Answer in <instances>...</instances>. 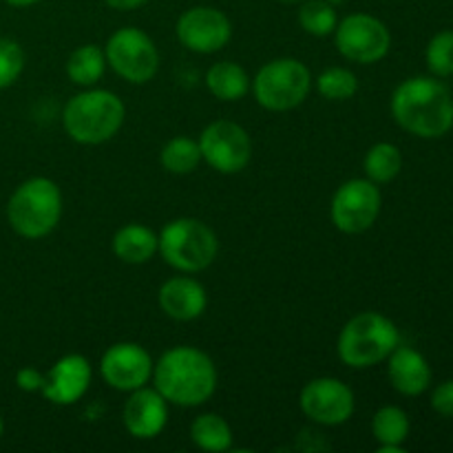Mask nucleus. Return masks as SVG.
<instances>
[{
    "label": "nucleus",
    "mask_w": 453,
    "mask_h": 453,
    "mask_svg": "<svg viewBox=\"0 0 453 453\" xmlns=\"http://www.w3.org/2000/svg\"><path fill=\"white\" fill-rule=\"evenodd\" d=\"M150 380L168 405L199 407L215 394L217 367L199 348L177 345L159 357Z\"/></svg>",
    "instance_id": "nucleus-1"
},
{
    "label": "nucleus",
    "mask_w": 453,
    "mask_h": 453,
    "mask_svg": "<svg viewBox=\"0 0 453 453\" xmlns=\"http://www.w3.org/2000/svg\"><path fill=\"white\" fill-rule=\"evenodd\" d=\"M392 115L401 128L416 137H442L453 127L449 88L434 78H410L392 96Z\"/></svg>",
    "instance_id": "nucleus-2"
},
{
    "label": "nucleus",
    "mask_w": 453,
    "mask_h": 453,
    "mask_svg": "<svg viewBox=\"0 0 453 453\" xmlns=\"http://www.w3.org/2000/svg\"><path fill=\"white\" fill-rule=\"evenodd\" d=\"M127 109L124 102L106 88H84L71 97L62 113L66 135L78 144L97 146L118 135Z\"/></svg>",
    "instance_id": "nucleus-3"
},
{
    "label": "nucleus",
    "mask_w": 453,
    "mask_h": 453,
    "mask_svg": "<svg viewBox=\"0 0 453 453\" xmlns=\"http://www.w3.org/2000/svg\"><path fill=\"white\" fill-rule=\"evenodd\" d=\"M62 217V193L49 177L22 181L7 202V221L22 239H42L56 230Z\"/></svg>",
    "instance_id": "nucleus-4"
},
{
    "label": "nucleus",
    "mask_w": 453,
    "mask_h": 453,
    "mask_svg": "<svg viewBox=\"0 0 453 453\" xmlns=\"http://www.w3.org/2000/svg\"><path fill=\"white\" fill-rule=\"evenodd\" d=\"M401 345V332L379 312H358L349 319L336 341V352L345 365L365 370L383 363Z\"/></svg>",
    "instance_id": "nucleus-5"
},
{
    "label": "nucleus",
    "mask_w": 453,
    "mask_h": 453,
    "mask_svg": "<svg viewBox=\"0 0 453 453\" xmlns=\"http://www.w3.org/2000/svg\"><path fill=\"white\" fill-rule=\"evenodd\" d=\"M157 252L171 268L184 274L206 270L219 252V242L211 226L193 217H180L162 228Z\"/></svg>",
    "instance_id": "nucleus-6"
},
{
    "label": "nucleus",
    "mask_w": 453,
    "mask_h": 453,
    "mask_svg": "<svg viewBox=\"0 0 453 453\" xmlns=\"http://www.w3.org/2000/svg\"><path fill=\"white\" fill-rule=\"evenodd\" d=\"M255 100L265 111L286 113L305 102L312 88V73L295 58H277L257 71L250 84Z\"/></svg>",
    "instance_id": "nucleus-7"
},
{
    "label": "nucleus",
    "mask_w": 453,
    "mask_h": 453,
    "mask_svg": "<svg viewBox=\"0 0 453 453\" xmlns=\"http://www.w3.org/2000/svg\"><path fill=\"white\" fill-rule=\"evenodd\" d=\"M106 65L131 84H146L159 69V51L149 34L137 27H122L104 47Z\"/></svg>",
    "instance_id": "nucleus-8"
},
{
    "label": "nucleus",
    "mask_w": 453,
    "mask_h": 453,
    "mask_svg": "<svg viewBox=\"0 0 453 453\" xmlns=\"http://www.w3.org/2000/svg\"><path fill=\"white\" fill-rule=\"evenodd\" d=\"M334 44L341 56L357 65H374L389 53L392 35L383 20L370 13H349L336 25Z\"/></svg>",
    "instance_id": "nucleus-9"
},
{
    "label": "nucleus",
    "mask_w": 453,
    "mask_h": 453,
    "mask_svg": "<svg viewBox=\"0 0 453 453\" xmlns=\"http://www.w3.org/2000/svg\"><path fill=\"white\" fill-rule=\"evenodd\" d=\"M202 159L221 175H237L250 164L252 142L246 128L230 119L208 124L199 135Z\"/></svg>",
    "instance_id": "nucleus-10"
},
{
    "label": "nucleus",
    "mask_w": 453,
    "mask_h": 453,
    "mask_svg": "<svg viewBox=\"0 0 453 453\" xmlns=\"http://www.w3.org/2000/svg\"><path fill=\"white\" fill-rule=\"evenodd\" d=\"M379 184L370 180H349L336 188L332 197V224L345 234H361L374 226L380 215Z\"/></svg>",
    "instance_id": "nucleus-11"
},
{
    "label": "nucleus",
    "mask_w": 453,
    "mask_h": 453,
    "mask_svg": "<svg viewBox=\"0 0 453 453\" xmlns=\"http://www.w3.org/2000/svg\"><path fill=\"white\" fill-rule=\"evenodd\" d=\"M299 405L312 423L323 425V427H339L352 418L357 401H354V392L343 380L321 376L305 383V388L301 389Z\"/></svg>",
    "instance_id": "nucleus-12"
},
{
    "label": "nucleus",
    "mask_w": 453,
    "mask_h": 453,
    "mask_svg": "<svg viewBox=\"0 0 453 453\" xmlns=\"http://www.w3.org/2000/svg\"><path fill=\"white\" fill-rule=\"evenodd\" d=\"M233 25L215 7H190L177 20V38L188 51L217 53L230 42Z\"/></svg>",
    "instance_id": "nucleus-13"
},
{
    "label": "nucleus",
    "mask_w": 453,
    "mask_h": 453,
    "mask_svg": "<svg viewBox=\"0 0 453 453\" xmlns=\"http://www.w3.org/2000/svg\"><path fill=\"white\" fill-rule=\"evenodd\" d=\"M153 358L137 343H115L104 352L100 374L118 392H135L153 379Z\"/></svg>",
    "instance_id": "nucleus-14"
},
{
    "label": "nucleus",
    "mask_w": 453,
    "mask_h": 453,
    "mask_svg": "<svg viewBox=\"0 0 453 453\" xmlns=\"http://www.w3.org/2000/svg\"><path fill=\"white\" fill-rule=\"evenodd\" d=\"M91 363L82 354H66L44 374L42 396L53 405H75L91 385Z\"/></svg>",
    "instance_id": "nucleus-15"
},
{
    "label": "nucleus",
    "mask_w": 453,
    "mask_h": 453,
    "mask_svg": "<svg viewBox=\"0 0 453 453\" xmlns=\"http://www.w3.org/2000/svg\"><path fill=\"white\" fill-rule=\"evenodd\" d=\"M122 420L127 432L137 441L159 436L168 423V401L155 388H140L131 392L124 405Z\"/></svg>",
    "instance_id": "nucleus-16"
},
{
    "label": "nucleus",
    "mask_w": 453,
    "mask_h": 453,
    "mask_svg": "<svg viewBox=\"0 0 453 453\" xmlns=\"http://www.w3.org/2000/svg\"><path fill=\"white\" fill-rule=\"evenodd\" d=\"M159 308L175 321H195L206 312L208 295L193 277H173L159 288Z\"/></svg>",
    "instance_id": "nucleus-17"
},
{
    "label": "nucleus",
    "mask_w": 453,
    "mask_h": 453,
    "mask_svg": "<svg viewBox=\"0 0 453 453\" xmlns=\"http://www.w3.org/2000/svg\"><path fill=\"white\" fill-rule=\"evenodd\" d=\"M388 374L392 380V388L401 392L403 396H420L432 383V370L423 354H418L411 348L398 345L389 354Z\"/></svg>",
    "instance_id": "nucleus-18"
},
{
    "label": "nucleus",
    "mask_w": 453,
    "mask_h": 453,
    "mask_svg": "<svg viewBox=\"0 0 453 453\" xmlns=\"http://www.w3.org/2000/svg\"><path fill=\"white\" fill-rule=\"evenodd\" d=\"M113 255L131 265H142L150 261L157 252L159 237L153 228L144 224H127L113 234Z\"/></svg>",
    "instance_id": "nucleus-19"
},
{
    "label": "nucleus",
    "mask_w": 453,
    "mask_h": 453,
    "mask_svg": "<svg viewBox=\"0 0 453 453\" xmlns=\"http://www.w3.org/2000/svg\"><path fill=\"white\" fill-rule=\"evenodd\" d=\"M252 80L248 78L246 69L237 62H217L208 69L206 73V87L217 100L221 102H237L250 91Z\"/></svg>",
    "instance_id": "nucleus-20"
},
{
    "label": "nucleus",
    "mask_w": 453,
    "mask_h": 453,
    "mask_svg": "<svg viewBox=\"0 0 453 453\" xmlns=\"http://www.w3.org/2000/svg\"><path fill=\"white\" fill-rule=\"evenodd\" d=\"M190 441L202 451L224 453L233 449V429L219 414H202L190 425Z\"/></svg>",
    "instance_id": "nucleus-21"
},
{
    "label": "nucleus",
    "mask_w": 453,
    "mask_h": 453,
    "mask_svg": "<svg viewBox=\"0 0 453 453\" xmlns=\"http://www.w3.org/2000/svg\"><path fill=\"white\" fill-rule=\"evenodd\" d=\"M106 69V56L97 44L78 47L66 60V75L78 87H96Z\"/></svg>",
    "instance_id": "nucleus-22"
},
{
    "label": "nucleus",
    "mask_w": 453,
    "mask_h": 453,
    "mask_svg": "<svg viewBox=\"0 0 453 453\" xmlns=\"http://www.w3.org/2000/svg\"><path fill=\"white\" fill-rule=\"evenodd\" d=\"M372 434L379 447H403L410 436V418L401 407H380L372 418Z\"/></svg>",
    "instance_id": "nucleus-23"
},
{
    "label": "nucleus",
    "mask_w": 453,
    "mask_h": 453,
    "mask_svg": "<svg viewBox=\"0 0 453 453\" xmlns=\"http://www.w3.org/2000/svg\"><path fill=\"white\" fill-rule=\"evenodd\" d=\"M363 168H365V175L370 181L388 184V181H392L401 173L403 155L398 146L389 144V142H379V144H374L367 150Z\"/></svg>",
    "instance_id": "nucleus-24"
},
{
    "label": "nucleus",
    "mask_w": 453,
    "mask_h": 453,
    "mask_svg": "<svg viewBox=\"0 0 453 453\" xmlns=\"http://www.w3.org/2000/svg\"><path fill=\"white\" fill-rule=\"evenodd\" d=\"M159 159H162L164 171L173 173V175H188L202 162L199 142L190 140V137H173L162 149Z\"/></svg>",
    "instance_id": "nucleus-25"
},
{
    "label": "nucleus",
    "mask_w": 453,
    "mask_h": 453,
    "mask_svg": "<svg viewBox=\"0 0 453 453\" xmlns=\"http://www.w3.org/2000/svg\"><path fill=\"white\" fill-rule=\"evenodd\" d=\"M299 25L305 34L317 35V38L334 34L336 25H339L334 4H330L327 0H303L299 9Z\"/></svg>",
    "instance_id": "nucleus-26"
},
{
    "label": "nucleus",
    "mask_w": 453,
    "mask_h": 453,
    "mask_svg": "<svg viewBox=\"0 0 453 453\" xmlns=\"http://www.w3.org/2000/svg\"><path fill=\"white\" fill-rule=\"evenodd\" d=\"M317 91L326 100H349V97L357 96L358 78L354 71L345 69V66H332V69H326L317 78Z\"/></svg>",
    "instance_id": "nucleus-27"
},
{
    "label": "nucleus",
    "mask_w": 453,
    "mask_h": 453,
    "mask_svg": "<svg viewBox=\"0 0 453 453\" xmlns=\"http://www.w3.org/2000/svg\"><path fill=\"white\" fill-rule=\"evenodd\" d=\"M25 69V51L16 40L0 38V91L12 87Z\"/></svg>",
    "instance_id": "nucleus-28"
},
{
    "label": "nucleus",
    "mask_w": 453,
    "mask_h": 453,
    "mask_svg": "<svg viewBox=\"0 0 453 453\" xmlns=\"http://www.w3.org/2000/svg\"><path fill=\"white\" fill-rule=\"evenodd\" d=\"M427 66L436 75H453V31H441L427 47Z\"/></svg>",
    "instance_id": "nucleus-29"
},
{
    "label": "nucleus",
    "mask_w": 453,
    "mask_h": 453,
    "mask_svg": "<svg viewBox=\"0 0 453 453\" xmlns=\"http://www.w3.org/2000/svg\"><path fill=\"white\" fill-rule=\"evenodd\" d=\"M432 407L441 416H447L451 418L453 416V380H447V383L438 385L432 394Z\"/></svg>",
    "instance_id": "nucleus-30"
},
{
    "label": "nucleus",
    "mask_w": 453,
    "mask_h": 453,
    "mask_svg": "<svg viewBox=\"0 0 453 453\" xmlns=\"http://www.w3.org/2000/svg\"><path fill=\"white\" fill-rule=\"evenodd\" d=\"M16 385L22 389V392H42L44 385V374L38 372L35 367H22V370L16 372Z\"/></svg>",
    "instance_id": "nucleus-31"
},
{
    "label": "nucleus",
    "mask_w": 453,
    "mask_h": 453,
    "mask_svg": "<svg viewBox=\"0 0 453 453\" xmlns=\"http://www.w3.org/2000/svg\"><path fill=\"white\" fill-rule=\"evenodd\" d=\"M104 3L118 12H133V9H140L142 4H146V0H104Z\"/></svg>",
    "instance_id": "nucleus-32"
},
{
    "label": "nucleus",
    "mask_w": 453,
    "mask_h": 453,
    "mask_svg": "<svg viewBox=\"0 0 453 453\" xmlns=\"http://www.w3.org/2000/svg\"><path fill=\"white\" fill-rule=\"evenodd\" d=\"M7 4H12V7H31V4L40 3V0H4Z\"/></svg>",
    "instance_id": "nucleus-33"
},
{
    "label": "nucleus",
    "mask_w": 453,
    "mask_h": 453,
    "mask_svg": "<svg viewBox=\"0 0 453 453\" xmlns=\"http://www.w3.org/2000/svg\"><path fill=\"white\" fill-rule=\"evenodd\" d=\"M403 447H379V453H403Z\"/></svg>",
    "instance_id": "nucleus-34"
},
{
    "label": "nucleus",
    "mask_w": 453,
    "mask_h": 453,
    "mask_svg": "<svg viewBox=\"0 0 453 453\" xmlns=\"http://www.w3.org/2000/svg\"><path fill=\"white\" fill-rule=\"evenodd\" d=\"M279 3H283V4H296V3H303V0H279Z\"/></svg>",
    "instance_id": "nucleus-35"
},
{
    "label": "nucleus",
    "mask_w": 453,
    "mask_h": 453,
    "mask_svg": "<svg viewBox=\"0 0 453 453\" xmlns=\"http://www.w3.org/2000/svg\"><path fill=\"white\" fill-rule=\"evenodd\" d=\"M3 432H4V420L3 416H0V438H3Z\"/></svg>",
    "instance_id": "nucleus-36"
},
{
    "label": "nucleus",
    "mask_w": 453,
    "mask_h": 453,
    "mask_svg": "<svg viewBox=\"0 0 453 453\" xmlns=\"http://www.w3.org/2000/svg\"><path fill=\"white\" fill-rule=\"evenodd\" d=\"M327 3H330V4H334V7H336V4H341V3H345V0H327Z\"/></svg>",
    "instance_id": "nucleus-37"
}]
</instances>
